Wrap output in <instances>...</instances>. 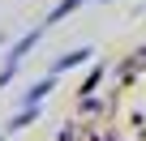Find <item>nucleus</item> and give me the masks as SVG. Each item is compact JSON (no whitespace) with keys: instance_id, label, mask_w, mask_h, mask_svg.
<instances>
[{"instance_id":"nucleus-2","label":"nucleus","mask_w":146,"mask_h":141,"mask_svg":"<svg viewBox=\"0 0 146 141\" xmlns=\"http://www.w3.org/2000/svg\"><path fill=\"white\" fill-rule=\"evenodd\" d=\"M90 56H95V47H69L64 56H56V60H52V68H47V73H52V77H60V73H69V68L86 64Z\"/></svg>"},{"instance_id":"nucleus-10","label":"nucleus","mask_w":146,"mask_h":141,"mask_svg":"<svg viewBox=\"0 0 146 141\" xmlns=\"http://www.w3.org/2000/svg\"><path fill=\"white\" fill-rule=\"evenodd\" d=\"M0 141H5V132H0Z\"/></svg>"},{"instance_id":"nucleus-8","label":"nucleus","mask_w":146,"mask_h":141,"mask_svg":"<svg viewBox=\"0 0 146 141\" xmlns=\"http://www.w3.org/2000/svg\"><path fill=\"white\" fill-rule=\"evenodd\" d=\"M137 56H142V60H146V47H142V51H137Z\"/></svg>"},{"instance_id":"nucleus-5","label":"nucleus","mask_w":146,"mask_h":141,"mask_svg":"<svg viewBox=\"0 0 146 141\" xmlns=\"http://www.w3.org/2000/svg\"><path fill=\"white\" fill-rule=\"evenodd\" d=\"M82 5H90V0H56V5H52V9H47V17H43V26H47V30H52V26H56V22H64V17H69V13H78V9H82Z\"/></svg>"},{"instance_id":"nucleus-6","label":"nucleus","mask_w":146,"mask_h":141,"mask_svg":"<svg viewBox=\"0 0 146 141\" xmlns=\"http://www.w3.org/2000/svg\"><path fill=\"white\" fill-rule=\"evenodd\" d=\"M99 81H103V64H95L90 73H86V81L78 86V98H86V94H95V90H99Z\"/></svg>"},{"instance_id":"nucleus-7","label":"nucleus","mask_w":146,"mask_h":141,"mask_svg":"<svg viewBox=\"0 0 146 141\" xmlns=\"http://www.w3.org/2000/svg\"><path fill=\"white\" fill-rule=\"evenodd\" d=\"M17 73H22V64H9V60L0 64V90H5V86H9L13 77H17Z\"/></svg>"},{"instance_id":"nucleus-4","label":"nucleus","mask_w":146,"mask_h":141,"mask_svg":"<svg viewBox=\"0 0 146 141\" xmlns=\"http://www.w3.org/2000/svg\"><path fill=\"white\" fill-rule=\"evenodd\" d=\"M43 115V103H35V107H17L13 115H9V124H5V132H22V128H30L35 120Z\"/></svg>"},{"instance_id":"nucleus-9","label":"nucleus","mask_w":146,"mask_h":141,"mask_svg":"<svg viewBox=\"0 0 146 141\" xmlns=\"http://www.w3.org/2000/svg\"><path fill=\"white\" fill-rule=\"evenodd\" d=\"M103 5H116V0H103Z\"/></svg>"},{"instance_id":"nucleus-1","label":"nucleus","mask_w":146,"mask_h":141,"mask_svg":"<svg viewBox=\"0 0 146 141\" xmlns=\"http://www.w3.org/2000/svg\"><path fill=\"white\" fill-rule=\"evenodd\" d=\"M43 34H47V26L39 22L35 30H26V34H22V39H17L13 47H9V56H5V60H9V64H22V60H26V56H30V51L39 47V39H43Z\"/></svg>"},{"instance_id":"nucleus-3","label":"nucleus","mask_w":146,"mask_h":141,"mask_svg":"<svg viewBox=\"0 0 146 141\" xmlns=\"http://www.w3.org/2000/svg\"><path fill=\"white\" fill-rule=\"evenodd\" d=\"M52 90H56V77L47 73V77H39V81H35L30 90H22V98H17V107H35V103H43V98H47Z\"/></svg>"}]
</instances>
